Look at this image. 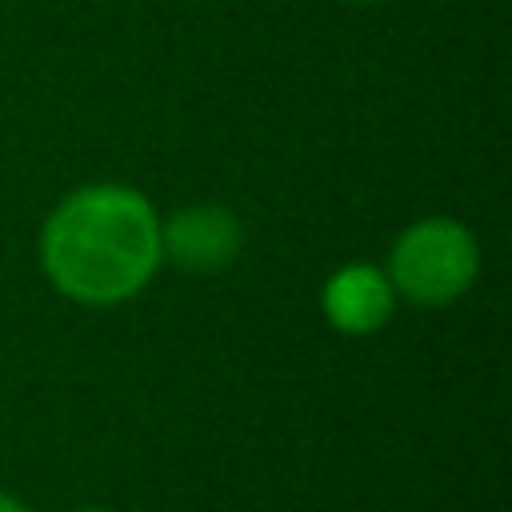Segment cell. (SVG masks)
<instances>
[{"instance_id":"6","label":"cell","mask_w":512,"mask_h":512,"mask_svg":"<svg viewBox=\"0 0 512 512\" xmlns=\"http://www.w3.org/2000/svg\"><path fill=\"white\" fill-rule=\"evenodd\" d=\"M76 512H108V508H76Z\"/></svg>"},{"instance_id":"3","label":"cell","mask_w":512,"mask_h":512,"mask_svg":"<svg viewBox=\"0 0 512 512\" xmlns=\"http://www.w3.org/2000/svg\"><path fill=\"white\" fill-rule=\"evenodd\" d=\"M244 244L240 220L224 208V204H192L168 216V224L160 228V248L164 256H172L184 272H220L236 260Z\"/></svg>"},{"instance_id":"2","label":"cell","mask_w":512,"mask_h":512,"mask_svg":"<svg viewBox=\"0 0 512 512\" xmlns=\"http://www.w3.org/2000/svg\"><path fill=\"white\" fill-rule=\"evenodd\" d=\"M476 272H480L476 236L460 220H448V216H428L404 228L388 260L392 288L424 308H440L464 296Z\"/></svg>"},{"instance_id":"1","label":"cell","mask_w":512,"mask_h":512,"mask_svg":"<svg viewBox=\"0 0 512 512\" xmlns=\"http://www.w3.org/2000/svg\"><path fill=\"white\" fill-rule=\"evenodd\" d=\"M48 280L76 304H120L160 268V216L124 184H88L56 204L40 236Z\"/></svg>"},{"instance_id":"5","label":"cell","mask_w":512,"mask_h":512,"mask_svg":"<svg viewBox=\"0 0 512 512\" xmlns=\"http://www.w3.org/2000/svg\"><path fill=\"white\" fill-rule=\"evenodd\" d=\"M0 512H28V508H24V504H20L16 496H8V492H0Z\"/></svg>"},{"instance_id":"4","label":"cell","mask_w":512,"mask_h":512,"mask_svg":"<svg viewBox=\"0 0 512 512\" xmlns=\"http://www.w3.org/2000/svg\"><path fill=\"white\" fill-rule=\"evenodd\" d=\"M320 304H324V316L332 328H340L348 336H368L380 324H388V316L396 308V288L384 268L360 260V264H344L328 276Z\"/></svg>"}]
</instances>
